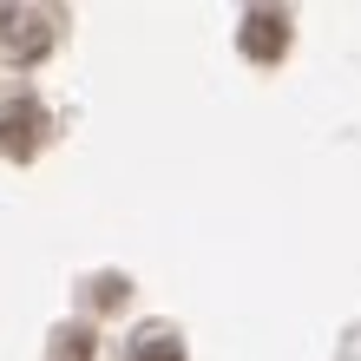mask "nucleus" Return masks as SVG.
Instances as JSON below:
<instances>
[{"instance_id":"4","label":"nucleus","mask_w":361,"mask_h":361,"mask_svg":"<svg viewBox=\"0 0 361 361\" xmlns=\"http://www.w3.org/2000/svg\"><path fill=\"white\" fill-rule=\"evenodd\" d=\"M53 361H92V329H59Z\"/></svg>"},{"instance_id":"1","label":"nucleus","mask_w":361,"mask_h":361,"mask_svg":"<svg viewBox=\"0 0 361 361\" xmlns=\"http://www.w3.org/2000/svg\"><path fill=\"white\" fill-rule=\"evenodd\" d=\"M39 132H47V112H39L27 92L0 99V152H7V158H33L39 152Z\"/></svg>"},{"instance_id":"2","label":"nucleus","mask_w":361,"mask_h":361,"mask_svg":"<svg viewBox=\"0 0 361 361\" xmlns=\"http://www.w3.org/2000/svg\"><path fill=\"white\" fill-rule=\"evenodd\" d=\"M243 53L257 59V66H276V59L289 53V13L283 7H257L243 20Z\"/></svg>"},{"instance_id":"5","label":"nucleus","mask_w":361,"mask_h":361,"mask_svg":"<svg viewBox=\"0 0 361 361\" xmlns=\"http://www.w3.org/2000/svg\"><path fill=\"white\" fill-rule=\"evenodd\" d=\"M125 295H132V283H125V276H99V283H92V302H99V309H118Z\"/></svg>"},{"instance_id":"3","label":"nucleus","mask_w":361,"mask_h":361,"mask_svg":"<svg viewBox=\"0 0 361 361\" xmlns=\"http://www.w3.org/2000/svg\"><path fill=\"white\" fill-rule=\"evenodd\" d=\"M125 361H184V342H178V329H138V342H132V355Z\"/></svg>"}]
</instances>
